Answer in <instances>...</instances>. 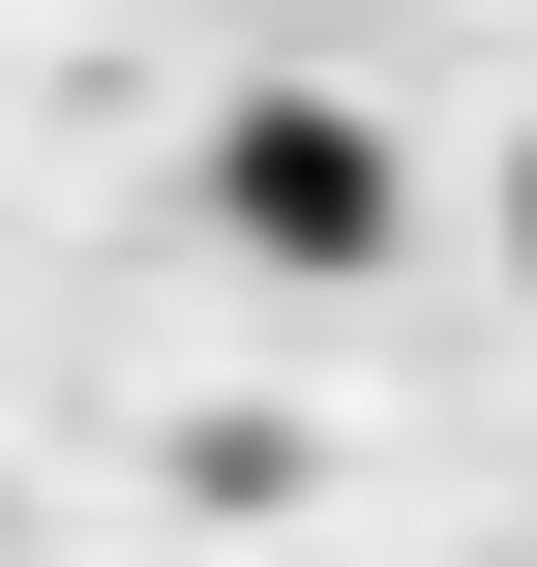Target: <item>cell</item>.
Returning a JSON list of instances; mask_svg holds the SVG:
<instances>
[{
    "mask_svg": "<svg viewBox=\"0 0 537 567\" xmlns=\"http://www.w3.org/2000/svg\"><path fill=\"white\" fill-rule=\"evenodd\" d=\"M209 209H239L269 269H389V120H329V90H269V120H209Z\"/></svg>",
    "mask_w": 537,
    "mask_h": 567,
    "instance_id": "cell-1",
    "label": "cell"
},
{
    "mask_svg": "<svg viewBox=\"0 0 537 567\" xmlns=\"http://www.w3.org/2000/svg\"><path fill=\"white\" fill-rule=\"evenodd\" d=\"M508 269H537V150H508Z\"/></svg>",
    "mask_w": 537,
    "mask_h": 567,
    "instance_id": "cell-2",
    "label": "cell"
}]
</instances>
